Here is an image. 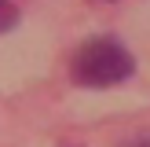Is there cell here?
Returning a JSON list of instances; mask_svg holds the SVG:
<instances>
[{"mask_svg": "<svg viewBox=\"0 0 150 147\" xmlns=\"http://www.w3.org/2000/svg\"><path fill=\"white\" fill-rule=\"evenodd\" d=\"M121 147H150V136H136V140H125Z\"/></svg>", "mask_w": 150, "mask_h": 147, "instance_id": "cell-3", "label": "cell"}, {"mask_svg": "<svg viewBox=\"0 0 150 147\" xmlns=\"http://www.w3.org/2000/svg\"><path fill=\"white\" fill-rule=\"evenodd\" d=\"M15 22H18V7L11 0H0V33H7Z\"/></svg>", "mask_w": 150, "mask_h": 147, "instance_id": "cell-2", "label": "cell"}, {"mask_svg": "<svg viewBox=\"0 0 150 147\" xmlns=\"http://www.w3.org/2000/svg\"><path fill=\"white\" fill-rule=\"evenodd\" d=\"M62 147H84V143H62Z\"/></svg>", "mask_w": 150, "mask_h": 147, "instance_id": "cell-4", "label": "cell"}, {"mask_svg": "<svg viewBox=\"0 0 150 147\" xmlns=\"http://www.w3.org/2000/svg\"><path fill=\"white\" fill-rule=\"evenodd\" d=\"M136 74V59L114 37H88L70 59V77L77 88H114Z\"/></svg>", "mask_w": 150, "mask_h": 147, "instance_id": "cell-1", "label": "cell"}]
</instances>
